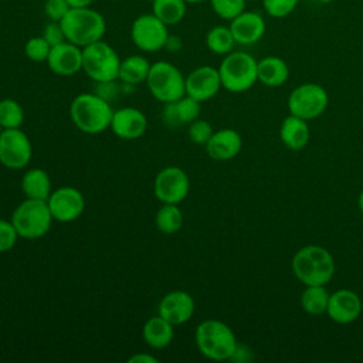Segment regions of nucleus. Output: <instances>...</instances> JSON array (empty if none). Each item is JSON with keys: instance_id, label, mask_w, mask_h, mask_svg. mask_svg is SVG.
Returning a JSON list of instances; mask_svg holds the SVG:
<instances>
[{"instance_id": "obj_1", "label": "nucleus", "mask_w": 363, "mask_h": 363, "mask_svg": "<svg viewBox=\"0 0 363 363\" xmlns=\"http://www.w3.org/2000/svg\"><path fill=\"white\" fill-rule=\"evenodd\" d=\"M291 269L305 286L326 285L335 275V259L325 247L309 244L294 254Z\"/></svg>"}, {"instance_id": "obj_2", "label": "nucleus", "mask_w": 363, "mask_h": 363, "mask_svg": "<svg viewBox=\"0 0 363 363\" xmlns=\"http://www.w3.org/2000/svg\"><path fill=\"white\" fill-rule=\"evenodd\" d=\"M112 113L111 104L95 92L79 94L69 105L71 122L86 135H98L106 130L111 126Z\"/></svg>"}, {"instance_id": "obj_3", "label": "nucleus", "mask_w": 363, "mask_h": 363, "mask_svg": "<svg viewBox=\"0 0 363 363\" xmlns=\"http://www.w3.org/2000/svg\"><path fill=\"white\" fill-rule=\"evenodd\" d=\"M194 342L199 352L214 362L234 359L238 349L233 329L218 319L200 322L194 332Z\"/></svg>"}, {"instance_id": "obj_4", "label": "nucleus", "mask_w": 363, "mask_h": 363, "mask_svg": "<svg viewBox=\"0 0 363 363\" xmlns=\"http://www.w3.org/2000/svg\"><path fill=\"white\" fill-rule=\"evenodd\" d=\"M67 41L84 48L95 41L104 40L106 33V20L95 9L74 7L60 21Z\"/></svg>"}, {"instance_id": "obj_5", "label": "nucleus", "mask_w": 363, "mask_h": 363, "mask_svg": "<svg viewBox=\"0 0 363 363\" xmlns=\"http://www.w3.org/2000/svg\"><path fill=\"white\" fill-rule=\"evenodd\" d=\"M258 61L245 51L225 54L218 65L221 86L233 94L245 92L258 81Z\"/></svg>"}, {"instance_id": "obj_6", "label": "nucleus", "mask_w": 363, "mask_h": 363, "mask_svg": "<svg viewBox=\"0 0 363 363\" xmlns=\"http://www.w3.org/2000/svg\"><path fill=\"white\" fill-rule=\"evenodd\" d=\"M10 221L20 238L37 240L50 231L54 218L47 200L24 199L14 208Z\"/></svg>"}, {"instance_id": "obj_7", "label": "nucleus", "mask_w": 363, "mask_h": 363, "mask_svg": "<svg viewBox=\"0 0 363 363\" xmlns=\"http://www.w3.org/2000/svg\"><path fill=\"white\" fill-rule=\"evenodd\" d=\"M121 61L116 50L104 40L82 48V71L95 84L116 81Z\"/></svg>"}, {"instance_id": "obj_8", "label": "nucleus", "mask_w": 363, "mask_h": 363, "mask_svg": "<svg viewBox=\"0 0 363 363\" xmlns=\"http://www.w3.org/2000/svg\"><path fill=\"white\" fill-rule=\"evenodd\" d=\"M146 85L150 95L162 104L177 101L186 95V77L169 61H156L150 65Z\"/></svg>"}, {"instance_id": "obj_9", "label": "nucleus", "mask_w": 363, "mask_h": 363, "mask_svg": "<svg viewBox=\"0 0 363 363\" xmlns=\"http://www.w3.org/2000/svg\"><path fill=\"white\" fill-rule=\"evenodd\" d=\"M329 105L326 89L315 82H305L294 88L288 96V111L291 115L312 121L320 116Z\"/></svg>"}, {"instance_id": "obj_10", "label": "nucleus", "mask_w": 363, "mask_h": 363, "mask_svg": "<svg viewBox=\"0 0 363 363\" xmlns=\"http://www.w3.org/2000/svg\"><path fill=\"white\" fill-rule=\"evenodd\" d=\"M169 35L167 26L153 13L138 16L130 26V40L142 52H156L163 50Z\"/></svg>"}, {"instance_id": "obj_11", "label": "nucleus", "mask_w": 363, "mask_h": 363, "mask_svg": "<svg viewBox=\"0 0 363 363\" xmlns=\"http://www.w3.org/2000/svg\"><path fill=\"white\" fill-rule=\"evenodd\" d=\"M33 157V145L21 128L3 129L0 133V163L10 170L24 169Z\"/></svg>"}, {"instance_id": "obj_12", "label": "nucleus", "mask_w": 363, "mask_h": 363, "mask_svg": "<svg viewBox=\"0 0 363 363\" xmlns=\"http://www.w3.org/2000/svg\"><path fill=\"white\" fill-rule=\"evenodd\" d=\"M189 191L190 179L182 167L167 166L155 177L153 193L162 204H179L187 197Z\"/></svg>"}, {"instance_id": "obj_13", "label": "nucleus", "mask_w": 363, "mask_h": 363, "mask_svg": "<svg viewBox=\"0 0 363 363\" xmlns=\"http://www.w3.org/2000/svg\"><path fill=\"white\" fill-rule=\"evenodd\" d=\"M47 204L55 221L71 223L82 216L85 210V197L78 189L62 186L51 191Z\"/></svg>"}, {"instance_id": "obj_14", "label": "nucleus", "mask_w": 363, "mask_h": 363, "mask_svg": "<svg viewBox=\"0 0 363 363\" xmlns=\"http://www.w3.org/2000/svg\"><path fill=\"white\" fill-rule=\"evenodd\" d=\"M196 303L193 296L183 289L167 292L157 305V315L166 319L173 326L189 322L194 315Z\"/></svg>"}, {"instance_id": "obj_15", "label": "nucleus", "mask_w": 363, "mask_h": 363, "mask_svg": "<svg viewBox=\"0 0 363 363\" xmlns=\"http://www.w3.org/2000/svg\"><path fill=\"white\" fill-rule=\"evenodd\" d=\"M218 68L211 65H200L186 77V95L204 102L211 99L221 89Z\"/></svg>"}, {"instance_id": "obj_16", "label": "nucleus", "mask_w": 363, "mask_h": 363, "mask_svg": "<svg viewBox=\"0 0 363 363\" xmlns=\"http://www.w3.org/2000/svg\"><path fill=\"white\" fill-rule=\"evenodd\" d=\"M109 129L119 139L136 140L145 135L147 129V118L138 108L123 106L113 111Z\"/></svg>"}, {"instance_id": "obj_17", "label": "nucleus", "mask_w": 363, "mask_h": 363, "mask_svg": "<svg viewBox=\"0 0 363 363\" xmlns=\"http://www.w3.org/2000/svg\"><path fill=\"white\" fill-rule=\"evenodd\" d=\"M362 313L360 296L347 288L337 289L329 295L326 315L339 325L354 322Z\"/></svg>"}, {"instance_id": "obj_18", "label": "nucleus", "mask_w": 363, "mask_h": 363, "mask_svg": "<svg viewBox=\"0 0 363 363\" xmlns=\"http://www.w3.org/2000/svg\"><path fill=\"white\" fill-rule=\"evenodd\" d=\"M45 62L55 75L72 77L82 71V48L69 41H64L51 47Z\"/></svg>"}, {"instance_id": "obj_19", "label": "nucleus", "mask_w": 363, "mask_h": 363, "mask_svg": "<svg viewBox=\"0 0 363 363\" xmlns=\"http://www.w3.org/2000/svg\"><path fill=\"white\" fill-rule=\"evenodd\" d=\"M233 37L240 45H252L258 43L267 30L265 20L261 13L252 10H244L234 17L228 24Z\"/></svg>"}, {"instance_id": "obj_20", "label": "nucleus", "mask_w": 363, "mask_h": 363, "mask_svg": "<svg viewBox=\"0 0 363 363\" xmlns=\"http://www.w3.org/2000/svg\"><path fill=\"white\" fill-rule=\"evenodd\" d=\"M207 155L217 162H227L234 159L242 147L241 135L230 128L213 132L208 142L204 145Z\"/></svg>"}, {"instance_id": "obj_21", "label": "nucleus", "mask_w": 363, "mask_h": 363, "mask_svg": "<svg viewBox=\"0 0 363 363\" xmlns=\"http://www.w3.org/2000/svg\"><path fill=\"white\" fill-rule=\"evenodd\" d=\"M201 102L197 99L183 95L180 99L167 102L162 111V121L167 128H179L182 125H189L196 121L200 115Z\"/></svg>"}, {"instance_id": "obj_22", "label": "nucleus", "mask_w": 363, "mask_h": 363, "mask_svg": "<svg viewBox=\"0 0 363 363\" xmlns=\"http://www.w3.org/2000/svg\"><path fill=\"white\" fill-rule=\"evenodd\" d=\"M279 138L288 149L302 150L306 147L311 138L308 121L289 113L281 123Z\"/></svg>"}, {"instance_id": "obj_23", "label": "nucleus", "mask_w": 363, "mask_h": 363, "mask_svg": "<svg viewBox=\"0 0 363 363\" xmlns=\"http://www.w3.org/2000/svg\"><path fill=\"white\" fill-rule=\"evenodd\" d=\"M174 336V326L162 316L156 315L149 318L142 328V337L150 349L167 347Z\"/></svg>"}, {"instance_id": "obj_24", "label": "nucleus", "mask_w": 363, "mask_h": 363, "mask_svg": "<svg viewBox=\"0 0 363 363\" xmlns=\"http://www.w3.org/2000/svg\"><path fill=\"white\" fill-rule=\"evenodd\" d=\"M257 74L261 84L269 88H277L288 81L289 68L281 57L267 55L258 61Z\"/></svg>"}, {"instance_id": "obj_25", "label": "nucleus", "mask_w": 363, "mask_h": 363, "mask_svg": "<svg viewBox=\"0 0 363 363\" xmlns=\"http://www.w3.org/2000/svg\"><path fill=\"white\" fill-rule=\"evenodd\" d=\"M21 190L26 199L47 200L52 191L51 177L44 169H28L21 177Z\"/></svg>"}, {"instance_id": "obj_26", "label": "nucleus", "mask_w": 363, "mask_h": 363, "mask_svg": "<svg viewBox=\"0 0 363 363\" xmlns=\"http://www.w3.org/2000/svg\"><path fill=\"white\" fill-rule=\"evenodd\" d=\"M150 65L152 64L149 62V60L140 54L129 55L121 61L118 81L123 85H130V86L146 82L150 71Z\"/></svg>"}, {"instance_id": "obj_27", "label": "nucleus", "mask_w": 363, "mask_h": 363, "mask_svg": "<svg viewBox=\"0 0 363 363\" xmlns=\"http://www.w3.org/2000/svg\"><path fill=\"white\" fill-rule=\"evenodd\" d=\"M152 13L167 27L176 26L186 17L187 3L184 0H153Z\"/></svg>"}, {"instance_id": "obj_28", "label": "nucleus", "mask_w": 363, "mask_h": 363, "mask_svg": "<svg viewBox=\"0 0 363 363\" xmlns=\"http://www.w3.org/2000/svg\"><path fill=\"white\" fill-rule=\"evenodd\" d=\"M329 295L325 285H306L301 294V308L309 315L326 313Z\"/></svg>"}, {"instance_id": "obj_29", "label": "nucleus", "mask_w": 363, "mask_h": 363, "mask_svg": "<svg viewBox=\"0 0 363 363\" xmlns=\"http://www.w3.org/2000/svg\"><path fill=\"white\" fill-rule=\"evenodd\" d=\"M235 40L228 26L217 24L206 34V47L216 55H225L234 50Z\"/></svg>"}, {"instance_id": "obj_30", "label": "nucleus", "mask_w": 363, "mask_h": 363, "mask_svg": "<svg viewBox=\"0 0 363 363\" xmlns=\"http://www.w3.org/2000/svg\"><path fill=\"white\" fill-rule=\"evenodd\" d=\"M156 227L163 234H174L183 225V213L177 204H162L155 216Z\"/></svg>"}, {"instance_id": "obj_31", "label": "nucleus", "mask_w": 363, "mask_h": 363, "mask_svg": "<svg viewBox=\"0 0 363 363\" xmlns=\"http://www.w3.org/2000/svg\"><path fill=\"white\" fill-rule=\"evenodd\" d=\"M24 122V109L13 98L0 99V125L3 129L21 128Z\"/></svg>"}, {"instance_id": "obj_32", "label": "nucleus", "mask_w": 363, "mask_h": 363, "mask_svg": "<svg viewBox=\"0 0 363 363\" xmlns=\"http://www.w3.org/2000/svg\"><path fill=\"white\" fill-rule=\"evenodd\" d=\"M211 10L217 17L225 21H231L240 13L245 10L247 0H208Z\"/></svg>"}, {"instance_id": "obj_33", "label": "nucleus", "mask_w": 363, "mask_h": 363, "mask_svg": "<svg viewBox=\"0 0 363 363\" xmlns=\"http://www.w3.org/2000/svg\"><path fill=\"white\" fill-rule=\"evenodd\" d=\"M50 51L51 45L43 35H34L24 44V55L33 62H45Z\"/></svg>"}, {"instance_id": "obj_34", "label": "nucleus", "mask_w": 363, "mask_h": 363, "mask_svg": "<svg viewBox=\"0 0 363 363\" xmlns=\"http://www.w3.org/2000/svg\"><path fill=\"white\" fill-rule=\"evenodd\" d=\"M264 11L272 18H285L292 14L299 0H261Z\"/></svg>"}, {"instance_id": "obj_35", "label": "nucleus", "mask_w": 363, "mask_h": 363, "mask_svg": "<svg viewBox=\"0 0 363 363\" xmlns=\"http://www.w3.org/2000/svg\"><path fill=\"white\" fill-rule=\"evenodd\" d=\"M213 132L214 130H213L210 122H207L204 119H199V118L196 121H193L191 123H189V129H187L190 140L196 145H206L208 142V139L211 138Z\"/></svg>"}, {"instance_id": "obj_36", "label": "nucleus", "mask_w": 363, "mask_h": 363, "mask_svg": "<svg viewBox=\"0 0 363 363\" xmlns=\"http://www.w3.org/2000/svg\"><path fill=\"white\" fill-rule=\"evenodd\" d=\"M18 234L10 220L0 218V254L10 251L17 242Z\"/></svg>"}, {"instance_id": "obj_37", "label": "nucleus", "mask_w": 363, "mask_h": 363, "mask_svg": "<svg viewBox=\"0 0 363 363\" xmlns=\"http://www.w3.org/2000/svg\"><path fill=\"white\" fill-rule=\"evenodd\" d=\"M69 9L67 0H45L44 3V14L50 21H61Z\"/></svg>"}, {"instance_id": "obj_38", "label": "nucleus", "mask_w": 363, "mask_h": 363, "mask_svg": "<svg viewBox=\"0 0 363 363\" xmlns=\"http://www.w3.org/2000/svg\"><path fill=\"white\" fill-rule=\"evenodd\" d=\"M47 43L54 47V45H58L64 41H67L65 38V34L62 31V27L60 24V21H48L43 30V34H41Z\"/></svg>"}, {"instance_id": "obj_39", "label": "nucleus", "mask_w": 363, "mask_h": 363, "mask_svg": "<svg viewBox=\"0 0 363 363\" xmlns=\"http://www.w3.org/2000/svg\"><path fill=\"white\" fill-rule=\"evenodd\" d=\"M116 81H118V79H116ZM116 81L96 84L98 92H95V94H98L99 96H102L104 99H106L108 102H111V101L118 95V89H119V86L116 85Z\"/></svg>"}, {"instance_id": "obj_40", "label": "nucleus", "mask_w": 363, "mask_h": 363, "mask_svg": "<svg viewBox=\"0 0 363 363\" xmlns=\"http://www.w3.org/2000/svg\"><path fill=\"white\" fill-rule=\"evenodd\" d=\"M129 363H157L159 359L150 353H135L128 359Z\"/></svg>"}, {"instance_id": "obj_41", "label": "nucleus", "mask_w": 363, "mask_h": 363, "mask_svg": "<svg viewBox=\"0 0 363 363\" xmlns=\"http://www.w3.org/2000/svg\"><path fill=\"white\" fill-rule=\"evenodd\" d=\"M166 50H169L170 52H176L182 48V40L179 37H174V35H169L167 38V43L164 45Z\"/></svg>"}, {"instance_id": "obj_42", "label": "nucleus", "mask_w": 363, "mask_h": 363, "mask_svg": "<svg viewBox=\"0 0 363 363\" xmlns=\"http://www.w3.org/2000/svg\"><path fill=\"white\" fill-rule=\"evenodd\" d=\"M95 0H67L71 9L74 7H89Z\"/></svg>"}, {"instance_id": "obj_43", "label": "nucleus", "mask_w": 363, "mask_h": 363, "mask_svg": "<svg viewBox=\"0 0 363 363\" xmlns=\"http://www.w3.org/2000/svg\"><path fill=\"white\" fill-rule=\"evenodd\" d=\"M357 207H359L360 214L363 216V190H362V191H360V194H359V199H357Z\"/></svg>"}, {"instance_id": "obj_44", "label": "nucleus", "mask_w": 363, "mask_h": 363, "mask_svg": "<svg viewBox=\"0 0 363 363\" xmlns=\"http://www.w3.org/2000/svg\"><path fill=\"white\" fill-rule=\"evenodd\" d=\"M187 4H194V3H203V1H208V0H184Z\"/></svg>"}, {"instance_id": "obj_45", "label": "nucleus", "mask_w": 363, "mask_h": 363, "mask_svg": "<svg viewBox=\"0 0 363 363\" xmlns=\"http://www.w3.org/2000/svg\"><path fill=\"white\" fill-rule=\"evenodd\" d=\"M316 1H319V3H322V4H329V3H332L333 0H316Z\"/></svg>"}, {"instance_id": "obj_46", "label": "nucleus", "mask_w": 363, "mask_h": 363, "mask_svg": "<svg viewBox=\"0 0 363 363\" xmlns=\"http://www.w3.org/2000/svg\"><path fill=\"white\" fill-rule=\"evenodd\" d=\"M247 1H258V0H247ZM261 1V0H259Z\"/></svg>"}, {"instance_id": "obj_47", "label": "nucleus", "mask_w": 363, "mask_h": 363, "mask_svg": "<svg viewBox=\"0 0 363 363\" xmlns=\"http://www.w3.org/2000/svg\"><path fill=\"white\" fill-rule=\"evenodd\" d=\"M1 130H3V128H1V125H0V133H1Z\"/></svg>"}]
</instances>
